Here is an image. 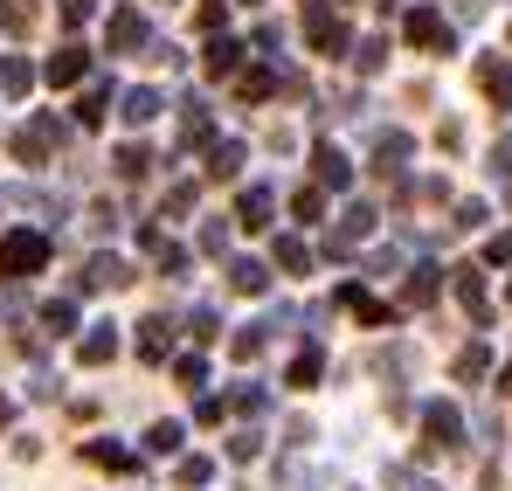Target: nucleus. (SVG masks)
<instances>
[{
  "label": "nucleus",
  "instance_id": "f257e3e1",
  "mask_svg": "<svg viewBox=\"0 0 512 491\" xmlns=\"http://www.w3.org/2000/svg\"><path fill=\"white\" fill-rule=\"evenodd\" d=\"M49 263V236L42 229H14V236H0V277H35Z\"/></svg>",
  "mask_w": 512,
  "mask_h": 491
},
{
  "label": "nucleus",
  "instance_id": "f03ea898",
  "mask_svg": "<svg viewBox=\"0 0 512 491\" xmlns=\"http://www.w3.org/2000/svg\"><path fill=\"white\" fill-rule=\"evenodd\" d=\"M423 436H429V450H457V443H464V415L450 409V402H429L423 409Z\"/></svg>",
  "mask_w": 512,
  "mask_h": 491
},
{
  "label": "nucleus",
  "instance_id": "7ed1b4c3",
  "mask_svg": "<svg viewBox=\"0 0 512 491\" xmlns=\"http://www.w3.org/2000/svg\"><path fill=\"white\" fill-rule=\"evenodd\" d=\"M84 284L90 291H125V284H132V263H125V256H90Z\"/></svg>",
  "mask_w": 512,
  "mask_h": 491
},
{
  "label": "nucleus",
  "instance_id": "20e7f679",
  "mask_svg": "<svg viewBox=\"0 0 512 491\" xmlns=\"http://www.w3.org/2000/svg\"><path fill=\"white\" fill-rule=\"evenodd\" d=\"M111 49L125 56V49H146V14L139 7H118L111 14Z\"/></svg>",
  "mask_w": 512,
  "mask_h": 491
},
{
  "label": "nucleus",
  "instance_id": "39448f33",
  "mask_svg": "<svg viewBox=\"0 0 512 491\" xmlns=\"http://www.w3.org/2000/svg\"><path fill=\"white\" fill-rule=\"evenodd\" d=\"M305 35H312V49H326V56H340V49H346V28H340V14H326V7H312Z\"/></svg>",
  "mask_w": 512,
  "mask_h": 491
},
{
  "label": "nucleus",
  "instance_id": "423d86ee",
  "mask_svg": "<svg viewBox=\"0 0 512 491\" xmlns=\"http://www.w3.org/2000/svg\"><path fill=\"white\" fill-rule=\"evenodd\" d=\"M409 42H423V49H450V28H443L436 7H416V14H409Z\"/></svg>",
  "mask_w": 512,
  "mask_h": 491
},
{
  "label": "nucleus",
  "instance_id": "0eeeda50",
  "mask_svg": "<svg viewBox=\"0 0 512 491\" xmlns=\"http://www.w3.org/2000/svg\"><path fill=\"white\" fill-rule=\"evenodd\" d=\"M111 353H118V326H90L84 339H77V360H84V367H104Z\"/></svg>",
  "mask_w": 512,
  "mask_h": 491
},
{
  "label": "nucleus",
  "instance_id": "6e6552de",
  "mask_svg": "<svg viewBox=\"0 0 512 491\" xmlns=\"http://www.w3.org/2000/svg\"><path fill=\"white\" fill-rule=\"evenodd\" d=\"M478 83H485V97H492L499 111H512V70L499 63V56H485V63H478Z\"/></svg>",
  "mask_w": 512,
  "mask_h": 491
},
{
  "label": "nucleus",
  "instance_id": "1a4fd4ad",
  "mask_svg": "<svg viewBox=\"0 0 512 491\" xmlns=\"http://www.w3.org/2000/svg\"><path fill=\"white\" fill-rule=\"evenodd\" d=\"M90 70V56L84 49H77V42H63V49H56V56H49V83H77Z\"/></svg>",
  "mask_w": 512,
  "mask_h": 491
},
{
  "label": "nucleus",
  "instance_id": "9d476101",
  "mask_svg": "<svg viewBox=\"0 0 512 491\" xmlns=\"http://www.w3.org/2000/svg\"><path fill=\"white\" fill-rule=\"evenodd\" d=\"M229 284H236V291H243V298H256V291H263V284H270V270H263V263H256V256H236V263H229Z\"/></svg>",
  "mask_w": 512,
  "mask_h": 491
},
{
  "label": "nucleus",
  "instance_id": "9b49d317",
  "mask_svg": "<svg viewBox=\"0 0 512 491\" xmlns=\"http://www.w3.org/2000/svg\"><path fill=\"white\" fill-rule=\"evenodd\" d=\"M125 125H153L160 118V90H125V111H118Z\"/></svg>",
  "mask_w": 512,
  "mask_h": 491
},
{
  "label": "nucleus",
  "instance_id": "f8f14e48",
  "mask_svg": "<svg viewBox=\"0 0 512 491\" xmlns=\"http://www.w3.org/2000/svg\"><path fill=\"white\" fill-rule=\"evenodd\" d=\"M84 457H90V464H104V471H132V464H139V457H132V450H118L111 436H97V443H84Z\"/></svg>",
  "mask_w": 512,
  "mask_h": 491
},
{
  "label": "nucleus",
  "instance_id": "ddd939ff",
  "mask_svg": "<svg viewBox=\"0 0 512 491\" xmlns=\"http://www.w3.org/2000/svg\"><path fill=\"white\" fill-rule=\"evenodd\" d=\"M457 298H464V312H471V319H485V312H492V305H485V277H478V270H457Z\"/></svg>",
  "mask_w": 512,
  "mask_h": 491
},
{
  "label": "nucleus",
  "instance_id": "4468645a",
  "mask_svg": "<svg viewBox=\"0 0 512 491\" xmlns=\"http://www.w3.org/2000/svg\"><path fill=\"white\" fill-rule=\"evenodd\" d=\"M167 346H173L167 319H146V326H139V353H146V360H167Z\"/></svg>",
  "mask_w": 512,
  "mask_h": 491
},
{
  "label": "nucleus",
  "instance_id": "2eb2a0df",
  "mask_svg": "<svg viewBox=\"0 0 512 491\" xmlns=\"http://www.w3.org/2000/svg\"><path fill=\"white\" fill-rule=\"evenodd\" d=\"M340 298H346V305H353V312H360V319H367V326H388V319H395V312H388V305H381V298H367V291H360V284H346Z\"/></svg>",
  "mask_w": 512,
  "mask_h": 491
},
{
  "label": "nucleus",
  "instance_id": "dca6fc26",
  "mask_svg": "<svg viewBox=\"0 0 512 491\" xmlns=\"http://www.w3.org/2000/svg\"><path fill=\"white\" fill-rule=\"evenodd\" d=\"M312 166H319V180H326V187H346V180H353V166H346L333 146H319V153H312Z\"/></svg>",
  "mask_w": 512,
  "mask_h": 491
},
{
  "label": "nucleus",
  "instance_id": "f3484780",
  "mask_svg": "<svg viewBox=\"0 0 512 491\" xmlns=\"http://www.w3.org/2000/svg\"><path fill=\"white\" fill-rule=\"evenodd\" d=\"M42 326L49 332H77V298H49V305H42Z\"/></svg>",
  "mask_w": 512,
  "mask_h": 491
},
{
  "label": "nucleus",
  "instance_id": "a211bd4d",
  "mask_svg": "<svg viewBox=\"0 0 512 491\" xmlns=\"http://www.w3.org/2000/svg\"><path fill=\"white\" fill-rule=\"evenodd\" d=\"M28 83H35V70H28L21 56H0V90H7V97H21Z\"/></svg>",
  "mask_w": 512,
  "mask_h": 491
},
{
  "label": "nucleus",
  "instance_id": "6ab92c4d",
  "mask_svg": "<svg viewBox=\"0 0 512 491\" xmlns=\"http://www.w3.org/2000/svg\"><path fill=\"white\" fill-rule=\"evenodd\" d=\"M236 215H243L250 229H263V222H270V187H250V194L236 201Z\"/></svg>",
  "mask_w": 512,
  "mask_h": 491
},
{
  "label": "nucleus",
  "instance_id": "aec40b11",
  "mask_svg": "<svg viewBox=\"0 0 512 491\" xmlns=\"http://www.w3.org/2000/svg\"><path fill=\"white\" fill-rule=\"evenodd\" d=\"M236 63H243V49H236L229 35H215V42H208V70H215V77H229Z\"/></svg>",
  "mask_w": 512,
  "mask_h": 491
},
{
  "label": "nucleus",
  "instance_id": "412c9836",
  "mask_svg": "<svg viewBox=\"0 0 512 491\" xmlns=\"http://www.w3.org/2000/svg\"><path fill=\"white\" fill-rule=\"evenodd\" d=\"M236 166H243V146H236V139H222V146L208 153V173H215V180H229Z\"/></svg>",
  "mask_w": 512,
  "mask_h": 491
},
{
  "label": "nucleus",
  "instance_id": "4be33fe9",
  "mask_svg": "<svg viewBox=\"0 0 512 491\" xmlns=\"http://www.w3.org/2000/svg\"><path fill=\"white\" fill-rule=\"evenodd\" d=\"M146 450H153V457H173V450H180V422H153V429H146Z\"/></svg>",
  "mask_w": 512,
  "mask_h": 491
},
{
  "label": "nucleus",
  "instance_id": "5701e85b",
  "mask_svg": "<svg viewBox=\"0 0 512 491\" xmlns=\"http://www.w3.org/2000/svg\"><path fill=\"white\" fill-rule=\"evenodd\" d=\"M319 367H326V360H319V346H305V353L291 360V388H312V381H319Z\"/></svg>",
  "mask_w": 512,
  "mask_h": 491
},
{
  "label": "nucleus",
  "instance_id": "b1692460",
  "mask_svg": "<svg viewBox=\"0 0 512 491\" xmlns=\"http://www.w3.org/2000/svg\"><path fill=\"white\" fill-rule=\"evenodd\" d=\"M436 277H443V270H416L402 298H409V305H429V298H436Z\"/></svg>",
  "mask_w": 512,
  "mask_h": 491
},
{
  "label": "nucleus",
  "instance_id": "393cba45",
  "mask_svg": "<svg viewBox=\"0 0 512 491\" xmlns=\"http://www.w3.org/2000/svg\"><path fill=\"white\" fill-rule=\"evenodd\" d=\"M485 367H492V353H485V346H464V353H457V374H464V381H478Z\"/></svg>",
  "mask_w": 512,
  "mask_h": 491
},
{
  "label": "nucleus",
  "instance_id": "a878e982",
  "mask_svg": "<svg viewBox=\"0 0 512 491\" xmlns=\"http://www.w3.org/2000/svg\"><path fill=\"white\" fill-rule=\"evenodd\" d=\"M277 263H284V270H305V263H312V249L298 243V236H284V243H277Z\"/></svg>",
  "mask_w": 512,
  "mask_h": 491
},
{
  "label": "nucleus",
  "instance_id": "bb28decb",
  "mask_svg": "<svg viewBox=\"0 0 512 491\" xmlns=\"http://www.w3.org/2000/svg\"><path fill=\"white\" fill-rule=\"evenodd\" d=\"M388 491H436V485H429V478H416L409 464H395V471H388Z\"/></svg>",
  "mask_w": 512,
  "mask_h": 491
},
{
  "label": "nucleus",
  "instance_id": "cd10ccee",
  "mask_svg": "<svg viewBox=\"0 0 512 491\" xmlns=\"http://www.w3.org/2000/svg\"><path fill=\"white\" fill-rule=\"evenodd\" d=\"M118 173L139 180V173H146V146H118Z\"/></svg>",
  "mask_w": 512,
  "mask_h": 491
},
{
  "label": "nucleus",
  "instance_id": "c85d7f7f",
  "mask_svg": "<svg viewBox=\"0 0 512 491\" xmlns=\"http://www.w3.org/2000/svg\"><path fill=\"white\" fill-rule=\"evenodd\" d=\"M104 97H111L104 83H97V90H84V104H77V118H84V125H97V118H104Z\"/></svg>",
  "mask_w": 512,
  "mask_h": 491
},
{
  "label": "nucleus",
  "instance_id": "c756f323",
  "mask_svg": "<svg viewBox=\"0 0 512 491\" xmlns=\"http://www.w3.org/2000/svg\"><path fill=\"white\" fill-rule=\"evenodd\" d=\"M291 215H298V222H319V215H326V201H319V194H312V187H305V194H298V201H291Z\"/></svg>",
  "mask_w": 512,
  "mask_h": 491
},
{
  "label": "nucleus",
  "instance_id": "7c9ffc66",
  "mask_svg": "<svg viewBox=\"0 0 512 491\" xmlns=\"http://www.w3.org/2000/svg\"><path fill=\"white\" fill-rule=\"evenodd\" d=\"M173 374H180V381H187V388H201V381H208V360H201V353H187V360H180V367H173Z\"/></svg>",
  "mask_w": 512,
  "mask_h": 491
},
{
  "label": "nucleus",
  "instance_id": "2f4dec72",
  "mask_svg": "<svg viewBox=\"0 0 512 491\" xmlns=\"http://www.w3.org/2000/svg\"><path fill=\"white\" fill-rule=\"evenodd\" d=\"M208 478H215L208 457H187V464H180V485H208Z\"/></svg>",
  "mask_w": 512,
  "mask_h": 491
},
{
  "label": "nucleus",
  "instance_id": "473e14b6",
  "mask_svg": "<svg viewBox=\"0 0 512 491\" xmlns=\"http://www.w3.org/2000/svg\"><path fill=\"white\" fill-rule=\"evenodd\" d=\"M263 353V326H250V332H236V360H256Z\"/></svg>",
  "mask_w": 512,
  "mask_h": 491
},
{
  "label": "nucleus",
  "instance_id": "72a5a7b5",
  "mask_svg": "<svg viewBox=\"0 0 512 491\" xmlns=\"http://www.w3.org/2000/svg\"><path fill=\"white\" fill-rule=\"evenodd\" d=\"M236 409H243V415H263V409H270V395H263V388H236Z\"/></svg>",
  "mask_w": 512,
  "mask_h": 491
},
{
  "label": "nucleus",
  "instance_id": "f704fd0d",
  "mask_svg": "<svg viewBox=\"0 0 512 491\" xmlns=\"http://www.w3.org/2000/svg\"><path fill=\"white\" fill-rule=\"evenodd\" d=\"M201 249H208V256H222V249H229V229H222V222H208V229H201Z\"/></svg>",
  "mask_w": 512,
  "mask_h": 491
},
{
  "label": "nucleus",
  "instance_id": "c9c22d12",
  "mask_svg": "<svg viewBox=\"0 0 512 491\" xmlns=\"http://www.w3.org/2000/svg\"><path fill=\"white\" fill-rule=\"evenodd\" d=\"M243 97H270V70H250L243 77Z\"/></svg>",
  "mask_w": 512,
  "mask_h": 491
},
{
  "label": "nucleus",
  "instance_id": "e433bc0d",
  "mask_svg": "<svg viewBox=\"0 0 512 491\" xmlns=\"http://www.w3.org/2000/svg\"><path fill=\"white\" fill-rule=\"evenodd\" d=\"M63 21L77 28V21H90V0H63Z\"/></svg>",
  "mask_w": 512,
  "mask_h": 491
},
{
  "label": "nucleus",
  "instance_id": "4c0bfd02",
  "mask_svg": "<svg viewBox=\"0 0 512 491\" xmlns=\"http://www.w3.org/2000/svg\"><path fill=\"white\" fill-rule=\"evenodd\" d=\"M492 166H499V173H512V139H499V153H492Z\"/></svg>",
  "mask_w": 512,
  "mask_h": 491
},
{
  "label": "nucleus",
  "instance_id": "58836bf2",
  "mask_svg": "<svg viewBox=\"0 0 512 491\" xmlns=\"http://www.w3.org/2000/svg\"><path fill=\"white\" fill-rule=\"evenodd\" d=\"M7 422H14V402H7V395H0V429H7Z\"/></svg>",
  "mask_w": 512,
  "mask_h": 491
},
{
  "label": "nucleus",
  "instance_id": "ea45409f",
  "mask_svg": "<svg viewBox=\"0 0 512 491\" xmlns=\"http://www.w3.org/2000/svg\"><path fill=\"white\" fill-rule=\"evenodd\" d=\"M506 395H512V367H506Z\"/></svg>",
  "mask_w": 512,
  "mask_h": 491
}]
</instances>
